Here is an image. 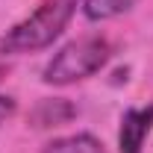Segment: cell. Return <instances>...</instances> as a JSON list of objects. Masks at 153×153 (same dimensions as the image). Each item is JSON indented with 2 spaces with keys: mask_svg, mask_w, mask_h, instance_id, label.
I'll use <instances>...</instances> for the list:
<instances>
[{
  "mask_svg": "<svg viewBox=\"0 0 153 153\" xmlns=\"http://www.w3.org/2000/svg\"><path fill=\"white\" fill-rule=\"evenodd\" d=\"M15 115V97H9V94H0V127L9 121Z\"/></svg>",
  "mask_w": 153,
  "mask_h": 153,
  "instance_id": "obj_7",
  "label": "cell"
},
{
  "mask_svg": "<svg viewBox=\"0 0 153 153\" xmlns=\"http://www.w3.org/2000/svg\"><path fill=\"white\" fill-rule=\"evenodd\" d=\"M76 6H82V0H41L24 21H18L12 30L0 36V53L21 56L50 47L71 24Z\"/></svg>",
  "mask_w": 153,
  "mask_h": 153,
  "instance_id": "obj_1",
  "label": "cell"
},
{
  "mask_svg": "<svg viewBox=\"0 0 153 153\" xmlns=\"http://www.w3.org/2000/svg\"><path fill=\"white\" fill-rule=\"evenodd\" d=\"M138 0H82V15L88 21H112L130 12Z\"/></svg>",
  "mask_w": 153,
  "mask_h": 153,
  "instance_id": "obj_5",
  "label": "cell"
},
{
  "mask_svg": "<svg viewBox=\"0 0 153 153\" xmlns=\"http://www.w3.org/2000/svg\"><path fill=\"white\" fill-rule=\"evenodd\" d=\"M41 153H106L103 141L91 133H74V135H62L47 141Z\"/></svg>",
  "mask_w": 153,
  "mask_h": 153,
  "instance_id": "obj_4",
  "label": "cell"
},
{
  "mask_svg": "<svg viewBox=\"0 0 153 153\" xmlns=\"http://www.w3.org/2000/svg\"><path fill=\"white\" fill-rule=\"evenodd\" d=\"M62 103H65V100H41V103L36 106V112H33V121H36V127H56V124H65V121H71L76 109H74V106H68V109L56 112Z\"/></svg>",
  "mask_w": 153,
  "mask_h": 153,
  "instance_id": "obj_6",
  "label": "cell"
},
{
  "mask_svg": "<svg viewBox=\"0 0 153 153\" xmlns=\"http://www.w3.org/2000/svg\"><path fill=\"white\" fill-rule=\"evenodd\" d=\"M109 59H112V44L106 36H82L53 53V59L41 71V79L47 85H71L103 71Z\"/></svg>",
  "mask_w": 153,
  "mask_h": 153,
  "instance_id": "obj_2",
  "label": "cell"
},
{
  "mask_svg": "<svg viewBox=\"0 0 153 153\" xmlns=\"http://www.w3.org/2000/svg\"><path fill=\"white\" fill-rule=\"evenodd\" d=\"M153 130V103L127 109L118 127V153H141Z\"/></svg>",
  "mask_w": 153,
  "mask_h": 153,
  "instance_id": "obj_3",
  "label": "cell"
}]
</instances>
